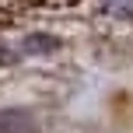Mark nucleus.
I'll return each mask as SVG.
<instances>
[{"instance_id":"f03ea898","label":"nucleus","mask_w":133,"mask_h":133,"mask_svg":"<svg viewBox=\"0 0 133 133\" xmlns=\"http://www.w3.org/2000/svg\"><path fill=\"white\" fill-rule=\"evenodd\" d=\"M102 7H105L109 14H119V18H126V14H133V0H98Z\"/></svg>"},{"instance_id":"f257e3e1","label":"nucleus","mask_w":133,"mask_h":133,"mask_svg":"<svg viewBox=\"0 0 133 133\" xmlns=\"http://www.w3.org/2000/svg\"><path fill=\"white\" fill-rule=\"evenodd\" d=\"M0 133H39V123L28 109H0Z\"/></svg>"}]
</instances>
